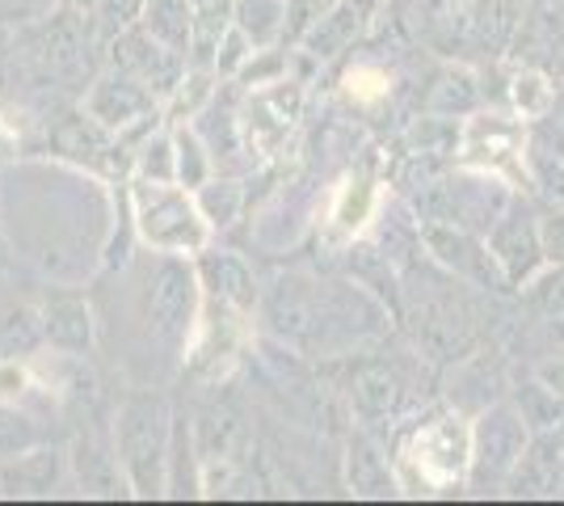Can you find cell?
<instances>
[{
    "mask_svg": "<svg viewBox=\"0 0 564 506\" xmlns=\"http://www.w3.org/2000/svg\"><path fill=\"white\" fill-rule=\"evenodd\" d=\"M543 249L552 254V258H564V216H556L552 224H547V233H543Z\"/></svg>",
    "mask_w": 564,
    "mask_h": 506,
    "instance_id": "6da1fadb",
    "label": "cell"
},
{
    "mask_svg": "<svg viewBox=\"0 0 564 506\" xmlns=\"http://www.w3.org/2000/svg\"><path fill=\"white\" fill-rule=\"evenodd\" d=\"M333 0H295V18H300V25L312 22V18H321V13H329Z\"/></svg>",
    "mask_w": 564,
    "mask_h": 506,
    "instance_id": "7a4b0ae2",
    "label": "cell"
}]
</instances>
